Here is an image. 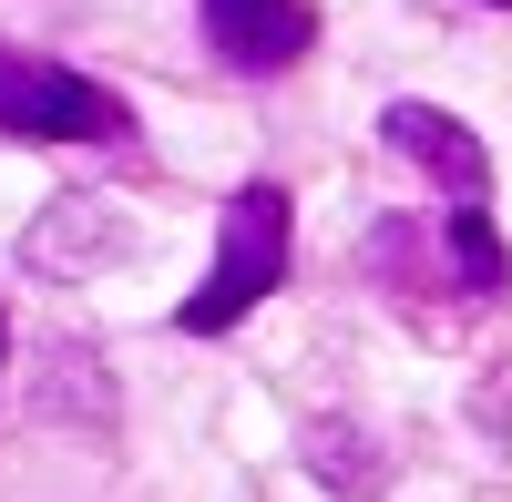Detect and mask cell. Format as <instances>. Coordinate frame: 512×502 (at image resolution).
Returning <instances> with one entry per match:
<instances>
[{
    "label": "cell",
    "instance_id": "9c48e42d",
    "mask_svg": "<svg viewBox=\"0 0 512 502\" xmlns=\"http://www.w3.org/2000/svg\"><path fill=\"white\" fill-rule=\"evenodd\" d=\"M0 349H11V328H0Z\"/></svg>",
    "mask_w": 512,
    "mask_h": 502
},
{
    "label": "cell",
    "instance_id": "277c9868",
    "mask_svg": "<svg viewBox=\"0 0 512 502\" xmlns=\"http://www.w3.org/2000/svg\"><path fill=\"white\" fill-rule=\"evenodd\" d=\"M379 144L410 154L451 205H482V195H492V154H482V134H472L461 113H441V103H390V113H379Z\"/></svg>",
    "mask_w": 512,
    "mask_h": 502
},
{
    "label": "cell",
    "instance_id": "6da1fadb",
    "mask_svg": "<svg viewBox=\"0 0 512 502\" xmlns=\"http://www.w3.org/2000/svg\"><path fill=\"white\" fill-rule=\"evenodd\" d=\"M287 257H297V205L287 185H236L226 216H216V267L195 277V298L175 308L185 339H226V328L256 318V298L287 287Z\"/></svg>",
    "mask_w": 512,
    "mask_h": 502
},
{
    "label": "cell",
    "instance_id": "7a4b0ae2",
    "mask_svg": "<svg viewBox=\"0 0 512 502\" xmlns=\"http://www.w3.org/2000/svg\"><path fill=\"white\" fill-rule=\"evenodd\" d=\"M134 134V103L103 93L93 72L41 62L0 41V144H123Z\"/></svg>",
    "mask_w": 512,
    "mask_h": 502
},
{
    "label": "cell",
    "instance_id": "ba28073f",
    "mask_svg": "<svg viewBox=\"0 0 512 502\" xmlns=\"http://www.w3.org/2000/svg\"><path fill=\"white\" fill-rule=\"evenodd\" d=\"M482 11H512V0H482Z\"/></svg>",
    "mask_w": 512,
    "mask_h": 502
},
{
    "label": "cell",
    "instance_id": "8992f818",
    "mask_svg": "<svg viewBox=\"0 0 512 502\" xmlns=\"http://www.w3.org/2000/svg\"><path fill=\"white\" fill-rule=\"evenodd\" d=\"M297 462H308V482L338 492V502L390 492V462H379V441H369L359 421H308V431H297Z\"/></svg>",
    "mask_w": 512,
    "mask_h": 502
},
{
    "label": "cell",
    "instance_id": "52a82bcc",
    "mask_svg": "<svg viewBox=\"0 0 512 502\" xmlns=\"http://www.w3.org/2000/svg\"><path fill=\"white\" fill-rule=\"evenodd\" d=\"M431 236H441V267H451V298H512V257H502L482 205H441Z\"/></svg>",
    "mask_w": 512,
    "mask_h": 502
},
{
    "label": "cell",
    "instance_id": "5b68a950",
    "mask_svg": "<svg viewBox=\"0 0 512 502\" xmlns=\"http://www.w3.org/2000/svg\"><path fill=\"white\" fill-rule=\"evenodd\" d=\"M123 246H134V226H123L103 195H62L52 216L21 236V257H31L41 277H93V267H113V257H123Z\"/></svg>",
    "mask_w": 512,
    "mask_h": 502
},
{
    "label": "cell",
    "instance_id": "3957f363",
    "mask_svg": "<svg viewBox=\"0 0 512 502\" xmlns=\"http://www.w3.org/2000/svg\"><path fill=\"white\" fill-rule=\"evenodd\" d=\"M195 21H205V52L226 72H246V82H267V72L318 52V11L308 0H195Z\"/></svg>",
    "mask_w": 512,
    "mask_h": 502
}]
</instances>
